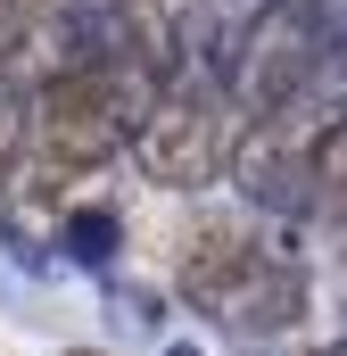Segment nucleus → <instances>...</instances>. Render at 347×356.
<instances>
[{
  "label": "nucleus",
  "mask_w": 347,
  "mask_h": 356,
  "mask_svg": "<svg viewBox=\"0 0 347 356\" xmlns=\"http://www.w3.org/2000/svg\"><path fill=\"white\" fill-rule=\"evenodd\" d=\"M174 290H182L215 332H232V340H281V332H298V323H306V298H314L306 257H298L281 232L248 224V216H207V224H190V241H182V257H174Z\"/></svg>",
  "instance_id": "f257e3e1"
},
{
  "label": "nucleus",
  "mask_w": 347,
  "mask_h": 356,
  "mask_svg": "<svg viewBox=\"0 0 347 356\" xmlns=\"http://www.w3.org/2000/svg\"><path fill=\"white\" fill-rule=\"evenodd\" d=\"M223 83L240 116L347 108V0H257L232 33Z\"/></svg>",
  "instance_id": "f03ea898"
},
{
  "label": "nucleus",
  "mask_w": 347,
  "mask_h": 356,
  "mask_svg": "<svg viewBox=\"0 0 347 356\" xmlns=\"http://www.w3.org/2000/svg\"><path fill=\"white\" fill-rule=\"evenodd\" d=\"M158 83L124 58H83V67H58L50 83H33L25 99V149L42 166H67V175H99L108 158L133 149L141 116H149Z\"/></svg>",
  "instance_id": "7ed1b4c3"
},
{
  "label": "nucleus",
  "mask_w": 347,
  "mask_h": 356,
  "mask_svg": "<svg viewBox=\"0 0 347 356\" xmlns=\"http://www.w3.org/2000/svg\"><path fill=\"white\" fill-rule=\"evenodd\" d=\"M240 133H248V116H240L223 75H182V83H158L141 133H133V158L166 191H207V182L232 175Z\"/></svg>",
  "instance_id": "20e7f679"
},
{
  "label": "nucleus",
  "mask_w": 347,
  "mask_h": 356,
  "mask_svg": "<svg viewBox=\"0 0 347 356\" xmlns=\"http://www.w3.org/2000/svg\"><path fill=\"white\" fill-rule=\"evenodd\" d=\"M116 241H124L116 207L75 191V199H67V216H58V232H50V257H42V266H83V273H108V266H116Z\"/></svg>",
  "instance_id": "39448f33"
},
{
  "label": "nucleus",
  "mask_w": 347,
  "mask_h": 356,
  "mask_svg": "<svg viewBox=\"0 0 347 356\" xmlns=\"http://www.w3.org/2000/svg\"><path fill=\"white\" fill-rule=\"evenodd\" d=\"M306 224L347 232V108L323 124V141H314V166H306Z\"/></svg>",
  "instance_id": "423d86ee"
},
{
  "label": "nucleus",
  "mask_w": 347,
  "mask_h": 356,
  "mask_svg": "<svg viewBox=\"0 0 347 356\" xmlns=\"http://www.w3.org/2000/svg\"><path fill=\"white\" fill-rule=\"evenodd\" d=\"M25 99H33V91L0 83V182L17 175V158H25Z\"/></svg>",
  "instance_id": "0eeeda50"
},
{
  "label": "nucleus",
  "mask_w": 347,
  "mask_h": 356,
  "mask_svg": "<svg viewBox=\"0 0 347 356\" xmlns=\"http://www.w3.org/2000/svg\"><path fill=\"white\" fill-rule=\"evenodd\" d=\"M314 356H347V340H331V348H314Z\"/></svg>",
  "instance_id": "6e6552de"
},
{
  "label": "nucleus",
  "mask_w": 347,
  "mask_h": 356,
  "mask_svg": "<svg viewBox=\"0 0 347 356\" xmlns=\"http://www.w3.org/2000/svg\"><path fill=\"white\" fill-rule=\"evenodd\" d=\"M58 356H108V348H58Z\"/></svg>",
  "instance_id": "1a4fd4ad"
}]
</instances>
